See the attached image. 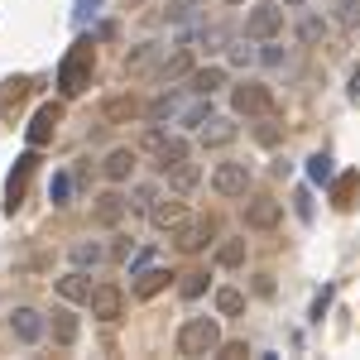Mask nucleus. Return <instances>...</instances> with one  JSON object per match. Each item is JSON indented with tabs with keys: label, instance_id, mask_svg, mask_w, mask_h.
I'll return each mask as SVG.
<instances>
[{
	"label": "nucleus",
	"instance_id": "f257e3e1",
	"mask_svg": "<svg viewBox=\"0 0 360 360\" xmlns=\"http://www.w3.org/2000/svg\"><path fill=\"white\" fill-rule=\"evenodd\" d=\"M91 68H96V53H91V39H77L63 63H58V86H63V96H82L86 86H91Z\"/></svg>",
	"mask_w": 360,
	"mask_h": 360
},
{
	"label": "nucleus",
	"instance_id": "f03ea898",
	"mask_svg": "<svg viewBox=\"0 0 360 360\" xmlns=\"http://www.w3.org/2000/svg\"><path fill=\"white\" fill-rule=\"evenodd\" d=\"M221 351V327L217 317H188L178 327V356L188 360H202V356H217Z\"/></svg>",
	"mask_w": 360,
	"mask_h": 360
},
{
	"label": "nucleus",
	"instance_id": "7ed1b4c3",
	"mask_svg": "<svg viewBox=\"0 0 360 360\" xmlns=\"http://www.w3.org/2000/svg\"><path fill=\"white\" fill-rule=\"evenodd\" d=\"M144 149H154V168L159 173H168L173 164H183L193 149H188V139L183 135H164V125H149L144 130Z\"/></svg>",
	"mask_w": 360,
	"mask_h": 360
},
{
	"label": "nucleus",
	"instance_id": "20e7f679",
	"mask_svg": "<svg viewBox=\"0 0 360 360\" xmlns=\"http://www.w3.org/2000/svg\"><path fill=\"white\" fill-rule=\"evenodd\" d=\"M231 111L236 115H274V91L264 82L245 77L240 86H231Z\"/></svg>",
	"mask_w": 360,
	"mask_h": 360
},
{
	"label": "nucleus",
	"instance_id": "39448f33",
	"mask_svg": "<svg viewBox=\"0 0 360 360\" xmlns=\"http://www.w3.org/2000/svg\"><path fill=\"white\" fill-rule=\"evenodd\" d=\"M278 34H283V5L259 0V5L245 15V39L250 44H264V39H278Z\"/></svg>",
	"mask_w": 360,
	"mask_h": 360
},
{
	"label": "nucleus",
	"instance_id": "423d86ee",
	"mask_svg": "<svg viewBox=\"0 0 360 360\" xmlns=\"http://www.w3.org/2000/svg\"><path fill=\"white\" fill-rule=\"evenodd\" d=\"M10 332H15L20 346H39L44 332H49V322H44L39 307H15V312H10Z\"/></svg>",
	"mask_w": 360,
	"mask_h": 360
},
{
	"label": "nucleus",
	"instance_id": "0eeeda50",
	"mask_svg": "<svg viewBox=\"0 0 360 360\" xmlns=\"http://www.w3.org/2000/svg\"><path fill=\"white\" fill-rule=\"evenodd\" d=\"M34 164H39V159H34V149L15 159L10 178H5V212H15V207L25 202V193H29V178H34Z\"/></svg>",
	"mask_w": 360,
	"mask_h": 360
},
{
	"label": "nucleus",
	"instance_id": "6e6552de",
	"mask_svg": "<svg viewBox=\"0 0 360 360\" xmlns=\"http://www.w3.org/2000/svg\"><path fill=\"white\" fill-rule=\"evenodd\" d=\"M212 188H217L221 197H245L250 168L245 164H217V168H212Z\"/></svg>",
	"mask_w": 360,
	"mask_h": 360
},
{
	"label": "nucleus",
	"instance_id": "1a4fd4ad",
	"mask_svg": "<svg viewBox=\"0 0 360 360\" xmlns=\"http://www.w3.org/2000/svg\"><path fill=\"white\" fill-rule=\"evenodd\" d=\"M86 307H91V317L115 322V317H120V307H125V298H120V288H115V283H91V298H86Z\"/></svg>",
	"mask_w": 360,
	"mask_h": 360
},
{
	"label": "nucleus",
	"instance_id": "9d476101",
	"mask_svg": "<svg viewBox=\"0 0 360 360\" xmlns=\"http://www.w3.org/2000/svg\"><path fill=\"white\" fill-rule=\"evenodd\" d=\"M278 217H283V207L274 197H250L245 202V226H255V231H274Z\"/></svg>",
	"mask_w": 360,
	"mask_h": 360
},
{
	"label": "nucleus",
	"instance_id": "9b49d317",
	"mask_svg": "<svg viewBox=\"0 0 360 360\" xmlns=\"http://www.w3.org/2000/svg\"><path fill=\"white\" fill-rule=\"evenodd\" d=\"M53 135H58V106H39V111H34V120H29V130H25L29 149H44Z\"/></svg>",
	"mask_w": 360,
	"mask_h": 360
},
{
	"label": "nucleus",
	"instance_id": "f8f14e48",
	"mask_svg": "<svg viewBox=\"0 0 360 360\" xmlns=\"http://www.w3.org/2000/svg\"><path fill=\"white\" fill-rule=\"evenodd\" d=\"M188 72H193V53H188L183 44L154 63V82H178V77H188Z\"/></svg>",
	"mask_w": 360,
	"mask_h": 360
},
{
	"label": "nucleus",
	"instance_id": "ddd939ff",
	"mask_svg": "<svg viewBox=\"0 0 360 360\" xmlns=\"http://www.w3.org/2000/svg\"><path fill=\"white\" fill-rule=\"evenodd\" d=\"M226 86V68H193L188 72V96H212V91H221Z\"/></svg>",
	"mask_w": 360,
	"mask_h": 360
},
{
	"label": "nucleus",
	"instance_id": "4468645a",
	"mask_svg": "<svg viewBox=\"0 0 360 360\" xmlns=\"http://www.w3.org/2000/svg\"><path fill=\"white\" fill-rule=\"evenodd\" d=\"M149 221L159 226V231H173V226H183V221H188V207H183L178 197H159V202L149 207Z\"/></svg>",
	"mask_w": 360,
	"mask_h": 360
},
{
	"label": "nucleus",
	"instance_id": "2eb2a0df",
	"mask_svg": "<svg viewBox=\"0 0 360 360\" xmlns=\"http://www.w3.org/2000/svg\"><path fill=\"white\" fill-rule=\"evenodd\" d=\"M68 259H72V269H96V264L111 259V245H101V240H77V245L68 250Z\"/></svg>",
	"mask_w": 360,
	"mask_h": 360
},
{
	"label": "nucleus",
	"instance_id": "dca6fc26",
	"mask_svg": "<svg viewBox=\"0 0 360 360\" xmlns=\"http://www.w3.org/2000/svg\"><path fill=\"white\" fill-rule=\"evenodd\" d=\"M125 207H130V197H120V193H101V197H96V207H91V221H96V226H120Z\"/></svg>",
	"mask_w": 360,
	"mask_h": 360
},
{
	"label": "nucleus",
	"instance_id": "f3484780",
	"mask_svg": "<svg viewBox=\"0 0 360 360\" xmlns=\"http://www.w3.org/2000/svg\"><path fill=\"white\" fill-rule=\"evenodd\" d=\"M58 298H63V303H86V298H91V278H86V269H72V274L58 278Z\"/></svg>",
	"mask_w": 360,
	"mask_h": 360
},
{
	"label": "nucleus",
	"instance_id": "a211bd4d",
	"mask_svg": "<svg viewBox=\"0 0 360 360\" xmlns=\"http://www.w3.org/2000/svg\"><path fill=\"white\" fill-rule=\"evenodd\" d=\"M101 173H106L111 183H125V178L135 173V149H125V144H120V149H111V154L101 159Z\"/></svg>",
	"mask_w": 360,
	"mask_h": 360
},
{
	"label": "nucleus",
	"instance_id": "6ab92c4d",
	"mask_svg": "<svg viewBox=\"0 0 360 360\" xmlns=\"http://www.w3.org/2000/svg\"><path fill=\"white\" fill-rule=\"evenodd\" d=\"M231 139H236V125H231L226 115H212V120L202 125V149H221Z\"/></svg>",
	"mask_w": 360,
	"mask_h": 360
},
{
	"label": "nucleus",
	"instance_id": "aec40b11",
	"mask_svg": "<svg viewBox=\"0 0 360 360\" xmlns=\"http://www.w3.org/2000/svg\"><path fill=\"white\" fill-rule=\"evenodd\" d=\"M164 178H168V188H173V193H193L197 183H202V168L183 159V164H173V168H168Z\"/></svg>",
	"mask_w": 360,
	"mask_h": 360
},
{
	"label": "nucleus",
	"instance_id": "412c9836",
	"mask_svg": "<svg viewBox=\"0 0 360 360\" xmlns=\"http://www.w3.org/2000/svg\"><path fill=\"white\" fill-rule=\"evenodd\" d=\"M207 120H212V96H193V101L183 106V115H178L183 130H202Z\"/></svg>",
	"mask_w": 360,
	"mask_h": 360
},
{
	"label": "nucleus",
	"instance_id": "4be33fe9",
	"mask_svg": "<svg viewBox=\"0 0 360 360\" xmlns=\"http://www.w3.org/2000/svg\"><path fill=\"white\" fill-rule=\"evenodd\" d=\"M168 278H173L168 269H154V264H149L144 274H135V298H154V293H164Z\"/></svg>",
	"mask_w": 360,
	"mask_h": 360
},
{
	"label": "nucleus",
	"instance_id": "5701e85b",
	"mask_svg": "<svg viewBox=\"0 0 360 360\" xmlns=\"http://www.w3.org/2000/svg\"><path fill=\"white\" fill-rule=\"evenodd\" d=\"M159 53H164L159 44H139V49H130V53H125V72H149V68L159 63Z\"/></svg>",
	"mask_w": 360,
	"mask_h": 360
},
{
	"label": "nucleus",
	"instance_id": "b1692460",
	"mask_svg": "<svg viewBox=\"0 0 360 360\" xmlns=\"http://www.w3.org/2000/svg\"><path fill=\"white\" fill-rule=\"evenodd\" d=\"M178 115H183V96H154V101H149V120H154V125H164V120H178Z\"/></svg>",
	"mask_w": 360,
	"mask_h": 360
},
{
	"label": "nucleus",
	"instance_id": "393cba45",
	"mask_svg": "<svg viewBox=\"0 0 360 360\" xmlns=\"http://www.w3.org/2000/svg\"><path fill=\"white\" fill-rule=\"evenodd\" d=\"M49 327H53V341H58V346H72V341H77V317H72L68 307H58Z\"/></svg>",
	"mask_w": 360,
	"mask_h": 360
},
{
	"label": "nucleus",
	"instance_id": "a878e982",
	"mask_svg": "<svg viewBox=\"0 0 360 360\" xmlns=\"http://www.w3.org/2000/svg\"><path fill=\"white\" fill-rule=\"evenodd\" d=\"M197 15H202V0H168V10H164L168 25H193Z\"/></svg>",
	"mask_w": 360,
	"mask_h": 360
},
{
	"label": "nucleus",
	"instance_id": "bb28decb",
	"mask_svg": "<svg viewBox=\"0 0 360 360\" xmlns=\"http://www.w3.org/2000/svg\"><path fill=\"white\" fill-rule=\"evenodd\" d=\"M259 63H264V68H293V53H288L278 39H264V44H259Z\"/></svg>",
	"mask_w": 360,
	"mask_h": 360
},
{
	"label": "nucleus",
	"instance_id": "cd10ccee",
	"mask_svg": "<svg viewBox=\"0 0 360 360\" xmlns=\"http://www.w3.org/2000/svg\"><path fill=\"white\" fill-rule=\"evenodd\" d=\"M327 34H332V25H327L322 15H303V20H298V39H303V44H317V39H327Z\"/></svg>",
	"mask_w": 360,
	"mask_h": 360
},
{
	"label": "nucleus",
	"instance_id": "c85d7f7f",
	"mask_svg": "<svg viewBox=\"0 0 360 360\" xmlns=\"http://www.w3.org/2000/svg\"><path fill=\"white\" fill-rule=\"evenodd\" d=\"M49 202H53V207H68V202H72V173H53V183H49Z\"/></svg>",
	"mask_w": 360,
	"mask_h": 360
},
{
	"label": "nucleus",
	"instance_id": "c756f323",
	"mask_svg": "<svg viewBox=\"0 0 360 360\" xmlns=\"http://www.w3.org/2000/svg\"><path fill=\"white\" fill-rule=\"evenodd\" d=\"M154 202H159V188H154V183H135V188H130V207H135V212L149 217V207H154Z\"/></svg>",
	"mask_w": 360,
	"mask_h": 360
},
{
	"label": "nucleus",
	"instance_id": "7c9ffc66",
	"mask_svg": "<svg viewBox=\"0 0 360 360\" xmlns=\"http://www.w3.org/2000/svg\"><path fill=\"white\" fill-rule=\"evenodd\" d=\"M240 307H245V293L240 288H217V312L221 317H236Z\"/></svg>",
	"mask_w": 360,
	"mask_h": 360
},
{
	"label": "nucleus",
	"instance_id": "2f4dec72",
	"mask_svg": "<svg viewBox=\"0 0 360 360\" xmlns=\"http://www.w3.org/2000/svg\"><path fill=\"white\" fill-rule=\"evenodd\" d=\"M360 188V173H341L336 178V188H332V202L336 207H351V193Z\"/></svg>",
	"mask_w": 360,
	"mask_h": 360
},
{
	"label": "nucleus",
	"instance_id": "473e14b6",
	"mask_svg": "<svg viewBox=\"0 0 360 360\" xmlns=\"http://www.w3.org/2000/svg\"><path fill=\"white\" fill-rule=\"evenodd\" d=\"M332 154H312V159H307V178H312V183H332Z\"/></svg>",
	"mask_w": 360,
	"mask_h": 360
},
{
	"label": "nucleus",
	"instance_id": "72a5a7b5",
	"mask_svg": "<svg viewBox=\"0 0 360 360\" xmlns=\"http://www.w3.org/2000/svg\"><path fill=\"white\" fill-rule=\"evenodd\" d=\"M226 39H231V29H226V25H207L202 34H197V44H202L207 53H217V49H221Z\"/></svg>",
	"mask_w": 360,
	"mask_h": 360
},
{
	"label": "nucleus",
	"instance_id": "f704fd0d",
	"mask_svg": "<svg viewBox=\"0 0 360 360\" xmlns=\"http://www.w3.org/2000/svg\"><path fill=\"white\" fill-rule=\"evenodd\" d=\"M217 264H226V269L245 264V240H226V245L217 250Z\"/></svg>",
	"mask_w": 360,
	"mask_h": 360
},
{
	"label": "nucleus",
	"instance_id": "c9c22d12",
	"mask_svg": "<svg viewBox=\"0 0 360 360\" xmlns=\"http://www.w3.org/2000/svg\"><path fill=\"white\" fill-rule=\"evenodd\" d=\"M178 245H183V250H202V245H207V221H193V226H183V236H178Z\"/></svg>",
	"mask_w": 360,
	"mask_h": 360
},
{
	"label": "nucleus",
	"instance_id": "e433bc0d",
	"mask_svg": "<svg viewBox=\"0 0 360 360\" xmlns=\"http://www.w3.org/2000/svg\"><path fill=\"white\" fill-rule=\"evenodd\" d=\"M336 25H341V29H356L360 25V0H336Z\"/></svg>",
	"mask_w": 360,
	"mask_h": 360
},
{
	"label": "nucleus",
	"instance_id": "4c0bfd02",
	"mask_svg": "<svg viewBox=\"0 0 360 360\" xmlns=\"http://www.w3.org/2000/svg\"><path fill=\"white\" fill-rule=\"evenodd\" d=\"M149 264H154V245L135 250V255H130V259H125V269H130V278H135V274H144V269H149Z\"/></svg>",
	"mask_w": 360,
	"mask_h": 360
},
{
	"label": "nucleus",
	"instance_id": "58836bf2",
	"mask_svg": "<svg viewBox=\"0 0 360 360\" xmlns=\"http://www.w3.org/2000/svg\"><path fill=\"white\" fill-rule=\"evenodd\" d=\"M231 63H236V68H255V63H259V49H245V44H231Z\"/></svg>",
	"mask_w": 360,
	"mask_h": 360
},
{
	"label": "nucleus",
	"instance_id": "ea45409f",
	"mask_svg": "<svg viewBox=\"0 0 360 360\" xmlns=\"http://www.w3.org/2000/svg\"><path fill=\"white\" fill-rule=\"evenodd\" d=\"M207 293V274H183V298H202Z\"/></svg>",
	"mask_w": 360,
	"mask_h": 360
},
{
	"label": "nucleus",
	"instance_id": "a19ab883",
	"mask_svg": "<svg viewBox=\"0 0 360 360\" xmlns=\"http://www.w3.org/2000/svg\"><path fill=\"white\" fill-rule=\"evenodd\" d=\"M130 255H135V240H125V236H115V245H111V259H120V264H125Z\"/></svg>",
	"mask_w": 360,
	"mask_h": 360
},
{
	"label": "nucleus",
	"instance_id": "79ce46f5",
	"mask_svg": "<svg viewBox=\"0 0 360 360\" xmlns=\"http://www.w3.org/2000/svg\"><path fill=\"white\" fill-rule=\"evenodd\" d=\"M332 307V288H322L317 298H312V322H322V312Z\"/></svg>",
	"mask_w": 360,
	"mask_h": 360
},
{
	"label": "nucleus",
	"instance_id": "37998d69",
	"mask_svg": "<svg viewBox=\"0 0 360 360\" xmlns=\"http://www.w3.org/2000/svg\"><path fill=\"white\" fill-rule=\"evenodd\" d=\"M96 5H101V0H77V10H72V20H77V25H86V20L96 15Z\"/></svg>",
	"mask_w": 360,
	"mask_h": 360
},
{
	"label": "nucleus",
	"instance_id": "c03bdc74",
	"mask_svg": "<svg viewBox=\"0 0 360 360\" xmlns=\"http://www.w3.org/2000/svg\"><path fill=\"white\" fill-rule=\"evenodd\" d=\"M293 212H298L303 221H312V202H307V193H298V197H293Z\"/></svg>",
	"mask_w": 360,
	"mask_h": 360
},
{
	"label": "nucleus",
	"instance_id": "a18cd8bd",
	"mask_svg": "<svg viewBox=\"0 0 360 360\" xmlns=\"http://www.w3.org/2000/svg\"><path fill=\"white\" fill-rule=\"evenodd\" d=\"M351 96H356V101H360V68H356V72H351Z\"/></svg>",
	"mask_w": 360,
	"mask_h": 360
},
{
	"label": "nucleus",
	"instance_id": "49530a36",
	"mask_svg": "<svg viewBox=\"0 0 360 360\" xmlns=\"http://www.w3.org/2000/svg\"><path fill=\"white\" fill-rule=\"evenodd\" d=\"M278 5H283V10H293V5H307V0H278Z\"/></svg>",
	"mask_w": 360,
	"mask_h": 360
},
{
	"label": "nucleus",
	"instance_id": "de8ad7c7",
	"mask_svg": "<svg viewBox=\"0 0 360 360\" xmlns=\"http://www.w3.org/2000/svg\"><path fill=\"white\" fill-rule=\"evenodd\" d=\"M226 5H245V0H226Z\"/></svg>",
	"mask_w": 360,
	"mask_h": 360
}]
</instances>
